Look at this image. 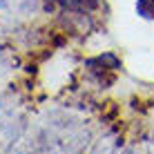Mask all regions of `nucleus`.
<instances>
[{
    "label": "nucleus",
    "instance_id": "nucleus-3",
    "mask_svg": "<svg viewBox=\"0 0 154 154\" xmlns=\"http://www.w3.org/2000/svg\"><path fill=\"white\" fill-rule=\"evenodd\" d=\"M85 65L87 67H94V65H103V67H109V69H119L121 67V60L116 58L114 54H103V56H96V58H89V60H85Z\"/></svg>",
    "mask_w": 154,
    "mask_h": 154
},
{
    "label": "nucleus",
    "instance_id": "nucleus-4",
    "mask_svg": "<svg viewBox=\"0 0 154 154\" xmlns=\"http://www.w3.org/2000/svg\"><path fill=\"white\" fill-rule=\"evenodd\" d=\"M136 11H139L141 18L154 20V0H139L136 2Z\"/></svg>",
    "mask_w": 154,
    "mask_h": 154
},
{
    "label": "nucleus",
    "instance_id": "nucleus-5",
    "mask_svg": "<svg viewBox=\"0 0 154 154\" xmlns=\"http://www.w3.org/2000/svg\"><path fill=\"white\" fill-rule=\"evenodd\" d=\"M121 154H136V152H134V150H123Z\"/></svg>",
    "mask_w": 154,
    "mask_h": 154
},
{
    "label": "nucleus",
    "instance_id": "nucleus-2",
    "mask_svg": "<svg viewBox=\"0 0 154 154\" xmlns=\"http://www.w3.org/2000/svg\"><path fill=\"white\" fill-rule=\"evenodd\" d=\"M56 2H60L63 7L74 9V11L85 14V11H94V9L100 5V0H56Z\"/></svg>",
    "mask_w": 154,
    "mask_h": 154
},
{
    "label": "nucleus",
    "instance_id": "nucleus-1",
    "mask_svg": "<svg viewBox=\"0 0 154 154\" xmlns=\"http://www.w3.org/2000/svg\"><path fill=\"white\" fill-rule=\"evenodd\" d=\"M0 9L9 14L27 16L36 9V0H0Z\"/></svg>",
    "mask_w": 154,
    "mask_h": 154
},
{
    "label": "nucleus",
    "instance_id": "nucleus-6",
    "mask_svg": "<svg viewBox=\"0 0 154 154\" xmlns=\"http://www.w3.org/2000/svg\"><path fill=\"white\" fill-rule=\"evenodd\" d=\"M0 127H2V107H0Z\"/></svg>",
    "mask_w": 154,
    "mask_h": 154
}]
</instances>
